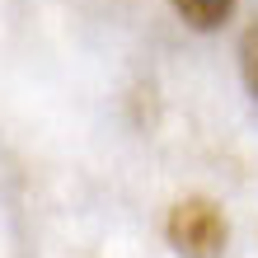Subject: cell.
I'll list each match as a JSON object with an SVG mask.
<instances>
[{
	"label": "cell",
	"mask_w": 258,
	"mask_h": 258,
	"mask_svg": "<svg viewBox=\"0 0 258 258\" xmlns=\"http://www.w3.org/2000/svg\"><path fill=\"white\" fill-rule=\"evenodd\" d=\"M164 235H169L174 253L183 258H221L230 244V221L211 197H183V202L169 207Z\"/></svg>",
	"instance_id": "6da1fadb"
},
{
	"label": "cell",
	"mask_w": 258,
	"mask_h": 258,
	"mask_svg": "<svg viewBox=\"0 0 258 258\" xmlns=\"http://www.w3.org/2000/svg\"><path fill=\"white\" fill-rule=\"evenodd\" d=\"M169 5H174V14H178L188 28H197V33H211V28H221V24L235 14L239 0H169Z\"/></svg>",
	"instance_id": "7a4b0ae2"
},
{
	"label": "cell",
	"mask_w": 258,
	"mask_h": 258,
	"mask_svg": "<svg viewBox=\"0 0 258 258\" xmlns=\"http://www.w3.org/2000/svg\"><path fill=\"white\" fill-rule=\"evenodd\" d=\"M239 71H244L249 94L258 99V19L244 28V38H239Z\"/></svg>",
	"instance_id": "3957f363"
}]
</instances>
